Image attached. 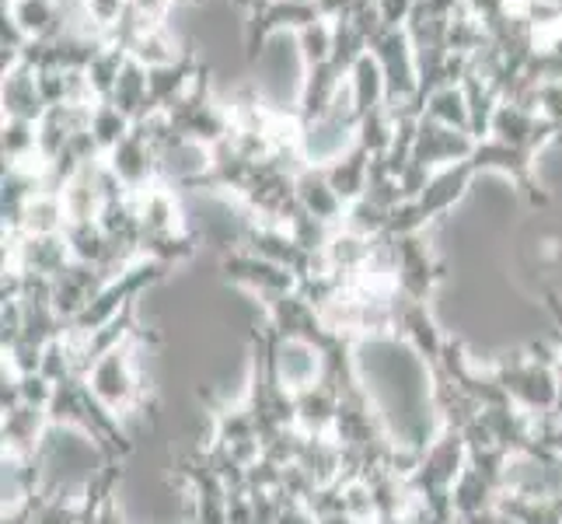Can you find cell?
<instances>
[{
    "mask_svg": "<svg viewBox=\"0 0 562 524\" xmlns=\"http://www.w3.org/2000/svg\"><path fill=\"white\" fill-rule=\"evenodd\" d=\"M443 280V266L430 256V248L419 242V235L398 238V294L405 301H419L434 294V287Z\"/></svg>",
    "mask_w": 562,
    "mask_h": 524,
    "instance_id": "cell-6",
    "label": "cell"
},
{
    "mask_svg": "<svg viewBox=\"0 0 562 524\" xmlns=\"http://www.w3.org/2000/svg\"><path fill=\"white\" fill-rule=\"evenodd\" d=\"M224 274H227V280H235V283H241L248 290H256L262 301L266 298H277V294H290V290L301 287V280L290 274V269H283L277 263L256 256L251 248L227 256L224 259Z\"/></svg>",
    "mask_w": 562,
    "mask_h": 524,
    "instance_id": "cell-5",
    "label": "cell"
},
{
    "mask_svg": "<svg viewBox=\"0 0 562 524\" xmlns=\"http://www.w3.org/2000/svg\"><path fill=\"white\" fill-rule=\"evenodd\" d=\"M499 497L503 490L493 487V482L475 472L472 465H464V472L458 476L454 490H451V503H454V514L458 517H472V514H482V511H496L499 508Z\"/></svg>",
    "mask_w": 562,
    "mask_h": 524,
    "instance_id": "cell-10",
    "label": "cell"
},
{
    "mask_svg": "<svg viewBox=\"0 0 562 524\" xmlns=\"http://www.w3.org/2000/svg\"><path fill=\"white\" fill-rule=\"evenodd\" d=\"M277 524H318V514L307 508V503H286Z\"/></svg>",
    "mask_w": 562,
    "mask_h": 524,
    "instance_id": "cell-11",
    "label": "cell"
},
{
    "mask_svg": "<svg viewBox=\"0 0 562 524\" xmlns=\"http://www.w3.org/2000/svg\"><path fill=\"white\" fill-rule=\"evenodd\" d=\"M490 371L496 381L507 388L510 402L517 410H525L528 416H552L555 402H559V381H555V367L535 364L528 354H514L507 360L493 364Z\"/></svg>",
    "mask_w": 562,
    "mask_h": 524,
    "instance_id": "cell-2",
    "label": "cell"
},
{
    "mask_svg": "<svg viewBox=\"0 0 562 524\" xmlns=\"http://www.w3.org/2000/svg\"><path fill=\"white\" fill-rule=\"evenodd\" d=\"M49 413L38 410V405H14L11 413L0 420V437H4V455H38L49 434Z\"/></svg>",
    "mask_w": 562,
    "mask_h": 524,
    "instance_id": "cell-8",
    "label": "cell"
},
{
    "mask_svg": "<svg viewBox=\"0 0 562 524\" xmlns=\"http://www.w3.org/2000/svg\"><path fill=\"white\" fill-rule=\"evenodd\" d=\"M133 346H137V336H133L130 343H123V346H115L112 354L99 357L91 371H88L91 395L115 416L140 410L144 399H147L140 375H137V360H133Z\"/></svg>",
    "mask_w": 562,
    "mask_h": 524,
    "instance_id": "cell-1",
    "label": "cell"
},
{
    "mask_svg": "<svg viewBox=\"0 0 562 524\" xmlns=\"http://www.w3.org/2000/svg\"><path fill=\"white\" fill-rule=\"evenodd\" d=\"M318 524H367V521H357V517H350V514L336 511V514H318Z\"/></svg>",
    "mask_w": 562,
    "mask_h": 524,
    "instance_id": "cell-12",
    "label": "cell"
},
{
    "mask_svg": "<svg viewBox=\"0 0 562 524\" xmlns=\"http://www.w3.org/2000/svg\"><path fill=\"white\" fill-rule=\"evenodd\" d=\"M469 465V444L458 431H448L440 426V434L426 444L416 472L409 476V487L416 497H437V493H451L458 476Z\"/></svg>",
    "mask_w": 562,
    "mask_h": 524,
    "instance_id": "cell-3",
    "label": "cell"
},
{
    "mask_svg": "<svg viewBox=\"0 0 562 524\" xmlns=\"http://www.w3.org/2000/svg\"><path fill=\"white\" fill-rule=\"evenodd\" d=\"M269 333H273V328H269ZM273 371L286 392L297 395L325 378V354L307 339H280L273 333Z\"/></svg>",
    "mask_w": 562,
    "mask_h": 524,
    "instance_id": "cell-4",
    "label": "cell"
},
{
    "mask_svg": "<svg viewBox=\"0 0 562 524\" xmlns=\"http://www.w3.org/2000/svg\"><path fill=\"white\" fill-rule=\"evenodd\" d=\"M395 333L409 343L416 354L430 364V367H437L440 364V357H443V346H448V336L440 333L437 328V322H434V315L426 312V304H419V301H405L402 294H398V308H395Z\"/></svg>",
    "mask_w": 562,
    "mask_h": 524,
    "instance_id": "cell-7",
    "label": "cell"
},
{
    "mask_svg": "<svg viewBox=\"0 0 562 524\" xmlns=\"http://www.w3.org/2000/svg\"><path fill=\"white\" fill-rule=\"evenodd\" d=\"M342 405V392L336 384L318 381L312 388L294 395V416H297V431L307 437H333V426Z\"/></svg>",
    "mask_w": 562,
    "mask_h": 524,
    "instance_id": "cell-9",
    "label": "cell"
}]
</instances>
